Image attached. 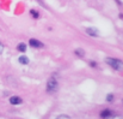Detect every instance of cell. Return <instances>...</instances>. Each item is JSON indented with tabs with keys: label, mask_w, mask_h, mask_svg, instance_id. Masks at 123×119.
Wrapping results in <instances>:
<instances>
[{
	"label": "cell",
	"mask_w": 123,
	"mask_h": 119,
	"mask_svg": "<svg viewBox=\"0 0 123 119\" xmlns=\"http://www.w3.org/2000/svg\"><path fill=\"white\" fill-rule=\"evenodd\" d=\"M105 61H106V64H109L112 69H115V70H117V71L123 70V63L121 60H118V59H115V58H106Z\"/></svg>",
	"instance_id": "obj_1"
},
{
	"label": "cell",
	"mask_w": 123,
	"mask_h": 119,
	"mask_svg": "<svg viewBox=\"0 0 123 119\" xmlns=\"http://www.w3.org/2000/svg\"><path fill=\"white\" fill-rule=\"evenodd\" d=\"M56 88H57V82H56V79L50 78L48 81V84H47V90H48V91H54V90H56Z\"/></svg>",
	"instance_id": "obj_2"
},
{
	"label": "cell",
	"mask_w": 123,
	"mask_h": 119,
	"mask_svg": "<svg viewBox=\"0 0 123 119\" xmlns=\"http://www.w3.org/2000/svg\"><path fill=\"white\" fill-rule=\"evenodd\" d=\"M86 33H87L90 36H93V37H97V36H98V31H97L94 28H87V29H86Z\"/></svg>",
	"instance_id": "obj_3"
},
{
	"label": "cell",
	"mask_w": 123,
	"mask_h": 119,
	"mask_svg": "<svg viewBox=\"0 0 123 119\" xmlns=\"http://www.w3.org/2000/svg\"><path fill=\"white\" fill-rule=\"evenodd\" d=\"M10 102H11L12 105H19V104H22V99L18 97V96H12V97L10 99Z\"/></svg>",
	"instance_id": "obj_4"
},
{
	"label": "cell",
	"mask_w": 123,
	"mask_h": 119,
	"mask_svg": "<svg viewBox=\"0 0 123 119\" xmlns=\"http://www.w3.org/2000/svg\"><path fill=\"white\" fill-rule=\"evenodd\" d=\"M29 43H30L32 47H36V48H38V47H42V46H43V45H42V42H40L38 40H35V39H31Z\"/></svg>",
	"instance_id": "obj_5"
},
{
	"label": "cell",
	"mask_w": 123,
	"mask_h": 119,
	"mask_svg": "<svg viewBox=\"0 0 123 119\" xmlns=\"http://www.w3.org/2000/svg\"><path fill=\"white\" fill-rule=\"evenodd\" d=\"M112 116V112L109 111V110H104L103 112H100V117L102 118H110Z\"/></svg>",
	"instance_id": "obj_6"
},
{
	"label": "cell",
	"mask_w": 123,
	"mask_h": 119,
	"mask_svg": "<svg viewBox=\"0 0 123 119\" xmlns=\"http://www.w3.org/2000/svg\"><path fill=\"white\" fill-rule=\"evenodd\" d=\"M18 60H19V63H20V64H23V65H26V64L29 63V59H28L25 55H22V57H19V59H18Z\"/></svg>",
	"instance_id": "obj_7"
},
{
	"label": "cell",
	"mask_w": 123,
	"mask_h": 119,
	"mask_svg": "<svg viewBox=\"0 0 123 119\" xmlns=\"http://www.w3.org/2000/svg\"><path fill=\"white\" fill-rule=\"evenodd\" d=\"M18 51H20V52H25V51H26V46H25V43H19V45H18Z\"/></svg>",
	"instance_id": "obj_8"
},
{
	"label": "cell",
	"mask_w": 123,
	"mask_h": 119,
	"mask_svg": "<svg viewBox=\"0 0 123 119\" xmlns=\"http://www.w3.org/2000/svg\"><path fill=\"white\" fill-rule=\"evenodd\" d=\"M30 13L34 16V18H38V12H37V11H35V10H31V11H30Z\"/></svg>",
	"instance_id": "obj_9"
},
{
	"label": "cell",
	"mask_w": 123,
	"mask_h": 119,
	"mask_svg": "<svg viewBox=\"0 0 123 119\" xmlns=\"http://www.w3.org/2000/svg\"><path fill=\"white\" fill-rule=\"evenodd\" d=\"M56 119H71L68 116H66V114H61V116H59Z\"/></svg>",
	"instance_id": "obj_10"
},
{
	"label": "cell",
	"mask_w": 123,
	"mask_h": 119,
	"mask_svg": "<svg viewBox=\"0 0 123 119\" xmlns=\"http://www.w3.org/2000/svg\"><path fill=\"white\" fill-rule=\"evenodd\" d=\"M75 53L79 55V57H81V55H84V51H81V49H77L75 51Z\"/></svg>",
	"instance_id": "obj_11"
},
{
	"label": "cell",
	"mask_w": 123,
	"mask_h": 119,
	"mask_svg": "<svg viewBox=\"0 0 123 119\" xmlns=\"http://www.w3.org/2000/svg\"><path fill=\"white\" fill-rule=\"evenodd\" d=\"M112 99H114L112 94H109V95H108V97H106V100H108V101H112Z\"/></svg>",
	"instance_id": "obj_12"
},
{
	"label": "cell",
	"mask_w": 123,
	"mask_h": 119,
	"mask_svg": "<svg viewBox=\"0 0 123 119\" xmlns=\"http://www.w3.org/2000/svg\"><path fill=\"white\" fill-rule=\"evenodd\" d=\"M108 119H121V117L120 116H111L110 118H108Z\"/></svg>",
	"instance_id": "obj_13"
},
{
	"label": "cell",
	"mask_w": 123,
	"mask_h": 119,
	"mask_svg": "<svg viewBox=\"0 0 123 119\" xmlns=\"http://www.w3.org/2000/svg\"><path fill=\"white\" fill-rule=\"evenodd\" d=\"M2 51H4V46H2V45L0 43V54L2 53Z\"/></svg>",
	"instance_id": "obj_14"
},
{
	"label": "cell",
	"mask_w": 123,
	"mask_h": 119,
	"mask_svg": "<svg viewBox=\"0 0 123 119\" xmlns=\"http://www.w3.org/2000/svg\"><path fill=\"white\" fill-rule=\"evenodd\" d=\"M90 64H91V66H96V63H94V61H93V63H92V61H91V63H90Z\"/></svg>",
	"instance_id": "obj_15"
}]
</instances>
